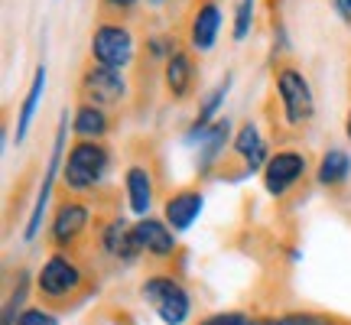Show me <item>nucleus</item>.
Wrapping results in <instances>:
<instances>
[{
    "instance_id": "obj_1",
    "label": "nucleus",
    "mask_w": 351,
    "mask_h": 325,
    "mask_svg": "<svg viewBox=\"0 0 351 325\" xmlns=\"http://www.w3.org/2000/svg\"><path fill=\"white\" fill-rule=\"evenodd\" d=\"M108 169H111V153L104 150L98 140H78L69 150L62 179L65 186L75 189V192H91L108 176Z\"/></svg>"
},
{
    "instance_id": "obj_2",
    "label": "nucleus",
    "mask_w": 351,
    "mask_h": 325,
    "mask_svg": "<svg viewBox=\"0 0 351 325\" xmlns=\"http://www.w3.org/2000/svg\"><path fill=\"white\" fill-rule=\"evenodd\" d=\"M140 296L150 302L166 325H186V319L192 315V300L173 276H150L140 287Z\"/></svg>"
},
{
    "instance_id": "obj_3",
    "label": "nucleus",
    "mask_w": 351,
    "mask_h": 325,
    "mask_svg": "<svg viewBox=\"0 0 351 325\" xmlns=\"http://www.w3.org/2000/svg\"><path fill=\"white\" fill-rule=\"evenodd\" d=\"M276 95H280V104H283V114H287L289 124H306L315 114L313 88H309L306 75L296 72V69H280L276 72Z\"/></svg>"
},
{
    "instance_id": "obj_4",
    "label": "nucleus",
    "mask_w": 351,
    "mask_h": 325,
    "mask_svg": "<svg viewBox=\"0 0 351 325\" xmlns=\"http://www.w3.org/2000/svg\"><path fill=\"white\" fill-rule=\"evenodd\" d=\"M65 137H69V114H62V117H59V130H56V140H52L49 166H46L43 186H39V192H36V205H33L29 221H26V231H23L26 241H36L39 231H43V215H46V208H49L52 182H56V173H59V162H62V153H65Z\"/></svg>"
},
{
    "instance_id": "obj_5",
    "label": "nucleus",
    "mask_w": 351,
    "mask_h": 325,
    "mask_svg": "<svg viewBox=\"0 0 351 325\" xmlns=\"http://www.w3.org/2000/svg\"><path fill=\"white\" fill-rule=\"evenodd\" d=\"M91 56H95V62L98 65L124 69V65L134 59V36L117 23L98 26L95 36H91Z\"/></svg>"
},
{
    "instance_id": "obj_6",
    "label": "nucleus",
    "mask_w": 351,
    "mask_h": 325,
    "mask_svg": "<svg viewBox=\"0 0 351 325\" xmlns=\"http://www.w3.org/2000/svg\"><path fill=\"white\" fill-rule=\"evenodd\" d=\"M36 287L46 300H65V296H72L82 287V270L65 254H52L49 261L43 263V270H39Z\"/></svg>"
},
{
    "instance_id": "obj_7",
    "label": "nucleus",
    "mask_w": 351,
    "mask_h": 325,
    "mask_svg": "<svg viewBox=\"0 0 351 325\" xmlns=\"http://www.w3.org/2000/svg\"><path fill=\"white\" fill-rule=\"evenodd\" d=\"M302 173H306V156L300 150H280L270 156L267 169H263V186H267L270 195L280 199L300 182Z\"/></svg>"
},
{
    "instance_id": "obj_8",
    "label": "nucleus",
    "mask_w": 351,
    "mask_h": 325,
    "mask_svg": "<svg viewBox=\"0 0 351 325\" xmlns=\"http://www.w3.org/2000/svg\"><path fill=\"white\" fill-rule=\"evenodd\" d=\"M82 91L88 95V101H95L98 108L104 104H121L124 101V75H121V69H108V65H91L82 78Z\"/></svg>"
},
{
    "instance_id": "obj_9",
    "label": "nucleus",
    "mask_w": 351,
    "mask_h": 325,
    "mask_svg": "<svg viewBox=\"0 0 351 325\" xmlns=\"http://www.w3.org/2000/svg\"><path fill=\"white\" fill-rule=\"evenodd\" d=\"M189 143H199V169L205 173L221 153H225V143L231 140V121L221 117L215 124H195L189 130Z\"/></svg>"
},
{
    "instance_id": "obj_10",
    "label": "nucleus",
    "mask_w": 351,
    "mask_h": 325,
    "mask_svg": "<svg viewBox=\"0 0 351 325\" xmlns=\"http://www.w3.org/2000/svg\"><path fill=\"white\" fill-rule=\"evenodd\" d=\"M134 238H137L140 254L169 257L176 250V231L166 221H156V218H140L137 225H134Z\"/></svg>"
},
{
    "instance_id": "obj_11",
    "label": "nucleus",
    "mask_w": 351,
    "mask_h": 325,
    "mask_svg": "<svg viewBox=\"0 0 351 325\" xmlns=\"http://www.w3.org/2000/svg\"><path fill=\"white\" fill-rule=\"evenodd\" d=\"M88 208L82 202H65L62 208L52 218V241L62 248V244H72L75 238H82V231L88 228Z\"/></svg>"
},
{
    "instance_id": "obj_12",
    "label": "nucleus",
    "mask_w": 351,
    "mask_h": 325,
    "mask_svg": "<svg viewBox=\"0 0 351 325\" xmlns=\"http://www.w3.org/2000/svg\"><path fill=\"white\" fill-rule=\"evenodd\" d=\"M199 215H202V192L186 189V192H176L173 199L166 202V225L173 228L176 234L189 231L199 221Z\"/></svg>"
},
{
    "instance_id": "obj_13",
    "label": "nucleus",
    "mask_w": 351,
    "mask_h": 325,
    "mask_svg": "<svg viewBox=\"0 0 351 325\" xmlns=\"http://www.w3.org/2000/svg\"><path fill=\"white\" fill-rule=\"evenodd\" d=\"M101 248L108 250L111 257H117V261H137V257H140L137 238H134V228L127 225L124 218H114L111 225L101 231Z\"/></svg>"
},
{
    "instance_id": "obj_14",
    "label": "nucleus",
    "mask_w": 351,
    "mask_h": 325,
    "mask_svg": "<svg viewBox=\"0 0 351 325\" xmlns=\"http://www.w3.org/2000/svg\"><path fill=\"white\" fill-rule=\"evenodd\" d=\"M43 91H46V65H39L33 72V82L26 88V98H23V108H20V117H16V134H13V143L20 147L29 134V124L39 111V101H43Z\"/></svg>"
},
{
    "instance_id": "obj_15",
    "label": "nucleus",
    "mask_w": 351,
    "mask_h": 325,
    "mask_svg": "<svg viewBox=\"0 0 351 325\" xmlns=\"http://www.w3.org/2000/svg\"><path fill=\"white\" fill-rule=\"evenodd\" d=\"M234 150H238V156L244 160L247 173L267 169V162H270V156H267V143H263L261 130H257L254 124H244V127H241V134L234 137Z\"/></svg>"
},
{
    "instance_id": "obj_16",
    "label": "nucleus",
    "mask_w": 351,
    "mask_h": 325,
    "mask_svg": "<svg viewBox=\"0 0 351 325\" xmlns=\"http://www.w3.org/2000/svg\"><path fill=\"white\" fill-rule=\"evenodd\" d=\"M124 186H127V202H130V212L134 215H143L150 212L153 205V179L143 166H130L124 173Z\"/></svg>"
},
{
    "instance_id": "obj_17",
    "label": "nucleus",
    "mask_w": 351,
    "mask_h": 325,
    "mask_svg": "<svg viewBox=\"0 0 351 325\" xmlns=\"http://www.w3.org/2000/svg\"><path fill=\"white\" fill-rule=\"evenodd\" d=\"M218 29H221V10L215 3H202L192 20V46L199 52H208L218 39Z\"/></svg>"
},
{
    "instance_id": "obj_18",
    "label": "nucleus",
    "mask_w": 351,
    "mask_h": 325,
    "mask_svg": "<svg viewBox=\"0 0 351 325\" xmlns=\"http://www.w3.org/2000/svg\"><path fill=\"white\" fill-rule=\"evenodd\" d=\"M72 130H75L82 140H98L104 137V130H108V114L104 108L98 104H82L72 117Z\"/></svg>"
},
{
    "instance_id": "obj_19",
    "label": "nucleus",
    "mask_w": 351,
    "mask_h": 325,
    "mask_svg": "<svg viewBox=\"0 0 351 325\" xmlns=\"http://www.w3.org/2000/svg\"><path fill=\"white\" fill-rule=\"evenodd\" d=\"M166 88L173 91V98H186L192 88V59L186 52H169L166 62Z\"/></svg>"
},
{
    "instance_id": "obj_20",
    "label": "nucleus",
    "mask_w": 351,
    "mask_h": 325,
    "mask_svg": "<svg viewBox=\"0 0 351 325\" xmlns=\"http://www.w3.org/2000/svg\"><path fill=\"white\" fill-rule=\"evenodd\" d=\"M351 176V156L345 150H328L319 162V182L322 186H341L345 179Z\"/></svg>"
},
{
    "instance_id": "obj_21",
    "label": "nucleus",
    "mask_w": 351,
    "mask_h": 325,
    "mask_svg": "<svg viewBox=\"0 0 351 325\" xmlns=\"http://www.w3.org/2000/svg\"><path fill=\"white\" fill-rule=\"evenodd\" d=\"M247 325H339L332 315L322 313H283V315H261L247 319Z\"/></svg>"
},
{
    "instance_id": "obj_22",
    "label": "nucleus",
    "mask_w": 351,
    "mask_h": 325,
    "mask_svg": "<svg viewBox=\"0 0 351 325\" xmlns=\"http://www.w3.org/2000/svg\"><path fill=\"white\" fill-rule=\"evenodd\" d=\"M26 293H29V274L20 270V274H16V283H13V289H10V296L3 302V325H16V319L23 315Z\"/></svg>"
},
{
    "instance_id": "obj_23",
    "label": "nucleus",
    "mask_w": 351,
    "mask_h": 325,
    "mask_svg": "<svg viewBox=\"0 0 351 325\" xmlns=\"http://www.w3.org/2000/svg\"><path fill=\"white\" fill-rule=\"evenodd\" d=\"M231 85H234V75H225L218 85L212 88V91H208V95H205V101H202V108H199V117H195V124H215V114H218V108L225 104Z\"/></svg>"
},
{
    "instance_id": "obj_24",
    "label": "nucleus",
    "mask_w": 351,
    "mask_h": 325,
    "mask_svg": "<svg viewBox=\"0 0 351 325\" xmlns=\"http://www.w3.org/2000/svg\"><path fill=\"white\" fill-rule=\"evenodd\" d=\"M251 20H254V0H238V7H234V29H231V36L238 39V43L247 39Z\"/></svg>"
},
{
    "instance_id": "obj_25",
    "label": "nucleus",
    "mask_w": 351,
    "mask_h": 325,
    "mask_svg": "<svg viewBox=\"0 0 351 325\" xmlns=\"http://www.w3.org/2000/svg\"><path fill=\"white\" fill-rule=\"evenodd\" d=\"M16 325H59V319L49 309H43V306H26L23 315L16 319Z\"/></svg>"
},
{
    "instance_id": "obj_26",
    "label": "nucleus",
    "mask_w": 351,
    "mask_h": 325,
    "mask_svg": "<svg viewBox=\"0 0 351 325\" xmlns=\"http://www.w3.org/2000/svg\"><path fill=\"white\" fill-rule=\"evenodd\" d=\"M202 325H247V315H241V313H218V315H212V319H205Z\"/></svg>"
},
{
    "instance_id": "obj_27",
    "label": "nucleus",
    "mask_w": 351,
    "mask_h": 325,
    "mask_svg": "<svg viewBox=\"0 0 351 325\" xmlns=\"http://www.w3.org/2000/svg\"><path fill=\"white\" fill-rule=\"evenodd\" d=\"M108 10H114V13H127V10H134L140 0H101Z\"/></svg>"
},
{
    "instance_id": "obj_28",
    "label": "nucleus",
    "mask_w": 351,
    "mask_h": 325,
    "mask_svg": "<svg viewBox=\"0 0 351 325\" xmlns=\"http://www.w3.org/2000/svg\"><path fill=\"white\" fill-rule=\"evenodd\" d=\"M332 3H335V10L341 13V16H345V20H351V10H348V0H332Z\"/></svg>"
},
{
    "instance_id": "obj_29",
    "label": "nucleus",
    "mask_w": 351,
    "mask_h": 325,
    "mask_svg": "<svg viewBox=\"0 0 351 325\" xmlns=\"http://www.w3.org/2000/svg\"><path fill=\"white\" fill-rule=\"evenodd\" d=\"M345 134H348V140H351V111H348V127H345Z\"/></svg>"
},
{
    "instance_id": "obj_30",
    "label": "nucleus",
    "mask_w": 351,
    "mask_h": 325,
    "mask_svg": "<svg viewBox=\"0 0 351 325\" xmlns=\"http://www.w3.org/2000/svg\"><path fill=\"white\" fill-rule=\"evenodd\" d=\"M150 3H153V7H160V3H166V0H150Z\"/></svg>"
},
{
    "instance_id": "obj_31",
    "label": "nucleus",
    "mask_w": 351,
    "mask_h": 325,
    "mask_svg": "<svg viewBox=\"0 0 351 325\" xmlns=\"http://www.w3.org/2000/svg\"><path fill=\"white\" fill-rule=\"evenodd\" d=\"M348 10H351V0H348Z\"/></svg>"
}]
</instances>
